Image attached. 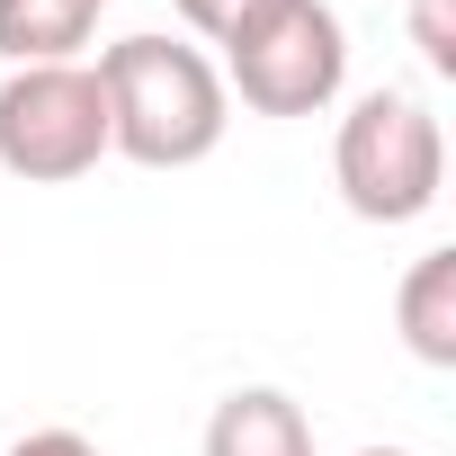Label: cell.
<instances>
[{
	"label": "cell",
	"mask_w": 456,
	"mask_h": 456,
	"mask_svg": "<svg viewBox=\"0 0 456 456\" xmlns=\"http://www.w3.org/2000/svg\"><path fill=\"white\" fill-rule=\"evenodd\" d=\"M0 456H99V447H90L81 429H28V438H10Z\"/></svg>",
	"instance_id": "cell-10"
},
{
	"label": "cell",
	"mask_w": 456,
	"mask_h": 456,
	"mask_svg": "<svg viewBox=\"0 0 456 456\" xmlns=\"http://www.w3.org/2000/svg\"><path fill=\"white\" fill-rule=\"evenodd\" d=\"M108 0H0V63H81Z\"/></svg>",
	"instance_id": "cell-7"
},
{
	"label": "cell",
	"mask_w": 456,
	"mask_h": 456,
	"mask_svg": "<svg viewBox=\"0 0 456 456\" xmlns=\"http://www.w3.org/2000/svg\"><path fill=\"white\" fill-rule=\"evenodd\" d=\"M170 10H179V28L188 37H206V45H233L260 10H269V0H170Z\"/></svg>",
	"instance_id": "cell-8"
},
{
	"label": "cell",
	"mask_w": 456,
	"mask_h": 456,
	"mask_svg": "<svg viewBox=\"0 0 456 456\" xmlns=\"http://www.w3.org/2000/svg\"><path fill=\"white\" fill-rule=\"evenodd\" d=\"M394 322H403V349L420 367H456V251H420L403 269Z\"/></svg>",
	"instance_id": "cell-6"
},
{
	"label": "cell",
	"mask_w": 456,
	"mask_h": 456,
	"mask_svg": "<svg viewBox=\"0 0 456 456\" xmlns=\"http://www.w3.org/2000/svg\"><path fill=\"white\" fill-rule=\"evenodd\" d=\"M349 456H411V447H349Z\"/></svg>",
	"instance_id": "cell-11"
},
{
	"label": "cell",
	"mask_w": 456,
	"mask_h": 456,
	"mask_svg": "<svg viewBox=\"0 0 456 456\" xmlns=\"http://www.w3.org/2000/svg\"><path fill=\"white\" fill-rule=\"evenodd\" d=\"M447 10H456V0H411V45H420V63H429L438 81L456 72V19H447Z\"/></svg>",
	"instance_id": "cell-9"
},
{
	"label": "cell",
	"mask_w": 456,
	"mask_h": 456,
	"mask_svg": "<svg viewBox=\"0 0 456 456\" xmlns=\"http://www.w3.org/2000/svg\"><path fill=\"white\" fill-rule=\"evenodd\" d=\"M108 161V99L90 63H19L0 81V170L28 188H72Z\"/></svg>",
	"instance_id": "cell-4"
},
{
	"label": "cell",
	"mask_w": 456,
	"mask_h": 456,
	"mask_svg": "<svg viewBox=\"0 0 456 456\" xmlns=\"http://www.w3.org/2000/svg\"><path fill=\"white\" fill-rule=\"evenodd\" d=\"M215 72L251 117H322L349 81V28L331 0H269Z\"/></svg>",
	"instance_id": "cell-3"
},
{
	"label": "cell",
	"mask_w": 456,
	"mask_h": 456,
	"mask_svg": "<svg viewBox=\"0 0 456 456\" xmlns=\"http://www.w3.org/2000/svg\"><path fill=\"white\" fill-rule=\"evenodd\" d=\"M331 179H340L358 224H420L438 206V179H447V134L411 90H367L340 117Z\"/></svg>",
	"instance_id": "cell-2"
},
{
	"label": "cell",
	"mask_w": 456,
	"mask_h": 456,
	"mask_svg": "<svg viewBox=\"0 0 456 456\" xmlns=\"http://www.w3.org/2000/svg\"><path fill=\"white\" fill-rule=\"evenodd\" d=\"M90 72L108 99V152L143 170H197L233 126V90H224L215 54L188 37H117Z\"/></svg>",
	"instance_id": "cell-1"
},
{
	"label": "cell",
	"mask_w": 456,
	"mask_h": 456,
	"mask_svg": "<svg viewBox=\"0 0 456 456\" xmlns=\"http://www.w3.org/2000/svg\"><path fill=\"white\" fill-rule=\"evenodd\" d=\"M206 456H314V420L278 385H233L206 420Z\"/></svg>",
	"instance_id": "cell-5"
}]
</instances>
